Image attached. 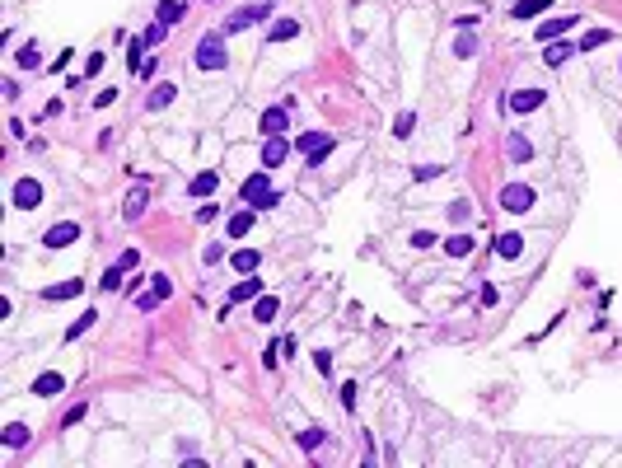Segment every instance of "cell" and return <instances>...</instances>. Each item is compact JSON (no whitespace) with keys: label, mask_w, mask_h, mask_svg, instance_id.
<instances>
[{"label":"cell","mask_w":622,"mask_h":468,"mask_svg":"<svg viewBox=\"0 0 622 468\" xmlns=\"http://www.w3.org/2000/svg\"><path fill=\"white\" fill-rule=\"evenodd\" d=\"M276 14V0H253V5H243V10H234L230 19H225V38H234V33H243V28H253V24H267Z\"/></svg>","instance_id":"cell-1"},{"label":"cell","mask_w":622,"mask_h":468,"mask_svg":"<svg viewBox=\"0 0 622 468\" xmlns=\"http://www.w3.org/2000/svg\"><path fill=\"white\" fill-rule=\"evenodd\" d=\"M197 66H202V71H225V66H230L225 33H206V38L197 43Z\"/></svg>","instance_id":"cell-2"},{"label":"cell","mask_w":622,"mask_h":468,"mask_svg":"<svg viewBox=\"0 0 622 468\" xmlns=\"http://www.w3.org/2000/svg\"><path fill=\"white\" fill-rule=\"evenodd\" d=\"M243 202H248L253 211H272L276 207V187L267 183V174H253V178L243 183Z\"/></svg>","instance_id":"cell-3"},{"label":"cell","mask_w":622,"mask_h":468,"mask_svg":"<svg viewBox=\"0 0 622 468\" xmlns=\"http://www.w3.org/2000/svg\"><path fill=\"white\" fill-rule=\"evenodd\" d=\"M295 150H304V159H309V164H318V159H328V150H337V141H333L328 131H300Z\"/></svg>","instance_id":"cell-4"},{"label":"cell","mask_w":622,"mask_h":468,"mask_svg":"<svg viewBox=\"0 0 622 468\" xmlns=\"http://www.w3.org/2000/svg\"><path fill=\"white\" fill-rule=\"evenodd\" d=\"M501 207L505 211H529L534 207V187H524V183H505V187H501Z\"/></svg>","instance_id":"cell-5"},{"label":"cell","mask_w":622,"mask_h":468,"mask_svg":"<svg viewBox=\"0 0 622 468\" xmlns=\"http://www.w3.org/2000/svg\"><path fill=\"white\" fill-rule=\"evenodd\" d=\"M575 24H580L575 14H562V19H543V24L534 28V38H538V43H557V38H562V33H571Z\"/></svg>","instance_id":"cell-6"},{"label":"cell","mask_w":622,"mask_h":468,"mask_svg":"<svg viewBox=\"0 0 622 468\" xmlns=\"http://www.w3.org/2000/svg\"><path fill=\"white\" fill-rule=\"evenodd\" d=\"M38 202H43V183L38 178H19L14 183V207L19 211H33Z\"/></svg>","instance_id":"cell-7"},{"label":"cell","mask_w":622,"mask_h":468,"mask_svg":"<svg viewBox=\"0 0 622 468\" xmlns=\"http://www.w3.org/2000/svg\"><path fill=\"white\" fill-rule=\"evenodd\" d=\"M80 239V225L75 220H61V225H52V230L43 234V248H66V244H75Z\"/></svg>","instance_id":"cell-8"},{"label":"cell","mask_w":622,"mask_h":468,"mask_svg":"<svg viewBox=\"0 0 622 468\" xmlns=\"http://www.w3.org/2000/svg\"><path fill=\"white\" fill-rule=\"evenodd\" d=\"M80 295H84V281H56V286H47L43 290V295H38V300H47V305H61V300H80Z\"/></svg>","instance_id":"cell-9"},{"label":"cell","mask_w":622,"mask_h":468,"mask_svg":"<svg viewBox=\"0 0 622 468\" xmlns=\"http://www.w3.org/2000/svg\"><path fill=\"white\" fill-rule=\"evenodd\" d=\"M145 202H150V183H136V187L127 192V207H122V215H127V220H141V215H145Z\"/></svg>","instance_id":"cell-10"},{"label":"cell","mask_w":622,"mask_h":468,"mask_svg":"<svg viewBox=\"0 0 622 468\" xmlns=\"http://www.w3.org/2000/svg\"><path fill=\"white\" fill-rule=\"evenodd\" d=\"M169 290H174V281H169V277L159 272L155 281H150V290H145V295H141L136 305H141V309H155V305H164V300H169Z\"/></svg>","instance_id":"cell-11"},{"label":"cell","mask_w":622,"mask_h":468,"mask_svg":"<svg viewBox=\"0 0 622 468\" xmlns=\"http://www.w3.org/2000/svg\"><path fill=\"white\" fill-rule=\"evenodd\" d=\"M543 104H547L543 89H515L510 94V113H534V108H543Z\"/></svg>","instance_id":"cell-12"},{"label":"cell","mask_w":622,"mask_h":468,"mask_svg":"<svg viewBox=\"0 0 622 468\" xmlns=\"http://www.w3.org/2000/svg\"><path fill=\"white\" fill-rule=\"evenodd\" d=\"M285 155H290L285 136H267V141H262V169H276V164H281Z\"/></svg>","instance_id":"cell-13"},{"label":"cell","mask_w":622,"mask_h":468,"mask_svg":"<svg viewBox=\"0 0 622 468\" xmlns=\"http://www.w3.org/2000/svg\"><path fill=\"white\" fill-rule=\"evenodd\" d=\"M174 99H178V89H174V84L164 80V84H155V89L145 94V113H164V108L174 104Z\"/></svg>","instance_id":"cell-14"},{"label":"cell","mask_w":622,"mask_h":468,"mask_svg":"<svg viewBox=\"0 0 622 468\" xmlns=\"http://www.w3.org/2000/svg\"><path fill=\"white\" fill-rule=\"evenodd\" d=\"M253 225H258V211H253V207H248V211H234L230 220H225V234H230V239H243Z\"/></svg>","instance_id":"cell-15"},{"label":"cell","mask_w":622,"mask_h":468,"mask_svg":"<svg viewBox=\"0 0 622 468\" xmlns=\"http://www.w3.org/2000/svg\"><path fill=\"white\" fill-rule=\"evenodd\" d=\"M28 441H33V431H28L24 421H10V426L0 431V445H5V449H24Z\"/></svg>","instance_id":"cell-16"},{"label":"cell","mask_w":622,"mask_h":468,"mask_svg":"<svg viewBox=\"0 0 622 468\" xmlns=\"http://www.w3.org/2000/svg\"><path fill=\"white\" fill-rule=\"evenodd\" d=\"M285 127H290V113L285 108H267L262 113V136H285Z\"/></svg>","instance_id":"cell-17"},{"label":"cell","mask_w":622,"mask_h":468,"mask_svg":"<svg viewBox=\"0 0 622 468\" xmlns=\"http://www.w3.org/2000/svg\"><path fill=\"white\" fill-rule=\"evenodd\" d=\"M230 267L239 272V277H253V272L262 267V253H258V248H239V253L230 258Z\"/></svg>","instance_id":"cell-18"},{"label":"cell","mask_w":622,"mask_h":468,"mask_svg":"<svg viewBox=\"0 0 622 468\" xmlns=\"http://www.w3.org/2000/svg\"><path fill=\"white\" fill-rule=\"evenodd\" d=\"M258 295H262V281H258V277H243V281L225 295V309H230V305H239V300H258Z\"/></svg>","instance_id":"cell-19"},{"label":"cell","mask_w":622,"mask_h":468,"mask_svg":"<svg viewBox=\"0 0 622 468\" xmlns=\"http://www.w3.org/2000/svg\"><path fill=\"white\" fill-rule=\"evenodd\" d=\"M61 389H66V375H56V370H47V375L33 379V393H38V398H56Z\"/></svg>","instance_id":"cell-20"},{"label":"cell","mask_w":622,"mask_h":468,"mask_svg":"<svg viewBox=\"0 0 622 468\" xmlns=\"http://www.w3.org/2000/svg\"><path fill=\"white\" fill-rule=\"evenodd\" d=\"M580 52V43H547V52H543V61L547 66H552V71H557V66H566L571 56Z\"/></svg>","instance_id":"cell-21"},{"label":"cell","mask_w":622,"mask_h":468,"mask_svg":"<svg viewBox=\"0 0 622 468\" xmlns=\"http://www.w3.org/2000/svg\"><path fill=\"white\" fill-rule=\"evenodd\" d=\"M290 38H300V19H276L267 28V43H290Z\"/></svg>","instance_id":"cell-22"},{"label":"cell","mask_w":622,"mask_h":468,"mask_svg":"<svg viewBox=\"0 0 622 468\" xmlns=\"http://www.w3.org/2000/svg\"><path fill=\"white\" fill-rule=\"evenodd\" d=\"M505 155L510 159H534V141L519 136V131H510V136H505Z\"/></svg>","instance_id":"cell-23"},{"label":"cell","mask_w":622,"mask_h":468,"mask_svg":"<svg viewBox=\"0 0 622 468\" xmlns=\"http://www.w3.org/2000/svg\"><path fill=\"white\" fill-rule=\"evenodd\" d=\"M215 187H220V178H215L211 169H206V174H197V178L187 183V192H192V197H202V202H206V197L215 192Z\"/></svg>","instance_id":"cell-24"},{"label":"cell","mask_w":622,"mask_h":468,"mask_svg":"<svg viewBox=\"0 0 622 468\" xmlns=\"http://www.w3.org/2000/svg\"><path fill=\"white\" fill-rule=\"evenodd\" d=\"M496 253H501V258H519V253H524V239H519L515 230H505L496 239Z\"/></svg>","instance_id":"cell-25"},{"label":"cell","mask_w":622,"mask_h":468,"mask_svg":"<svg viewBox=\"0 0 622 468\" xmlns=\"http://www.w3.org/2000/svg\"><path fill=\"white\" fill-rule=\"evenodd\" d=\"M159 24H178L182 14H187V5H182V0H159Z\"/></svg>","instance_id":"cell-26"},{"label":"cell","mask_w":622,"mask_h":468,"mask_svg":"<svg viewBox=\"0 0 622 468\" xmlns=\"http://www.w3.org/2000/svg\"><path fill=\"white\" fill-rule=\"evenodd\" d=\"M444 248H449V258H468L477 244H473V234H449V239H444Z\"/></svg>","instance_id":"cell-27"},{"label":"cell","mask_w":622,"mask_h":468,"mask_svg":"<svg viewBox=\"0 0 622 468\" xmlns=\"http://www.w3.org/2000/svg\"><path fill=\"white\" fill-rule=\"evenodd\" d=\"M543 10H552V0H515V19H534V14H543Z\"/></svg>","instance_id":"cell-28"},{"label":"cell","mask_w":622,"mask_h":468,"mask_svg":"<svg viewBox=\"0 0 622 468\" xmlns=\"http://www.w3.org/2000/svg\"><path fill=\"white\" fill-rule=\"evenodd\" d=\"M94 323H99V314H94V309H84V314H80V318H75V323H71V328H66V342H75L80 333H89V328H94Z\"/></svg>","instance_id":"cell-29"},{"label":"cell","mask_w":622,"mask_h":468,"mask_svg":"<svg viewBox=\"0 0 622 468\" xmlns=\"http://www.w3.org/2000/svg\"><path fill=\"white\" fill-rule=\"evenodd\" d=\"M253 314H258V323H272V318H276V300H272V295H258Z\"/></svg>","instance_id":"cell-30"},{"label":"cell","mask_w":622,"mask_h":468,"mask_svg":"<svg viewBox=\"0 0 622 468\" xmlns=\"http://www.w3.org/2000/svg\"><path fill=\"white\" fill-rule=\"evenodd\" d=\"M412 127H416V113H398V122H393V136H398V141H407V136H412Z\"/></svg>","instance_id":"cell-31"},{"label":"cell","mask_w":622,"mask_h":468,"mask_svg":"<svg viewBox=\"0 0 622 468\" xmlns=\"http://www.w3.org/2000/svg\"><path fill=\"white\" fill-rule=\"evenodd\" d=\"M122 277H127V267H108V272H104V290H108V295L122 290Z\"/></svg>","instance_id":"cell-32"},{"label":"cell","mask_w":622,"mask_h":468,"mask_svg":"<svg viewBox=\"0 0 622 468\" xmlns=\"http://www.w3.org/2000/svg\"><path fill=\"white\" fill-rule=\"evenodd\" d=\"M323 441H328V436H323V426H309V431L300 436V449H318Z\"/></svg>","instance_id":"cell-33"},{"label":"cell","mask_w":622,"mask_h":468,"mask_svg":"<svg viewBox=\"0 0 622 468\" xmlns=\"http://www.w3.org/2000/svg\"><path fill=\"white\" fill-rule=\"evenodd\" d=\"M608 38H613V33H608V28H595V33H590V38H580V52H595L599 43H608Z\"/></svg>","instance_id":"cell-34"},{"label":"cell","mask_w":622,"mask_h":468,"mask_svg":"<svg viewBox=\"0 0 622 468\" xmlns=\"http://www.w3.org/2000/svg\"><path fill=\"white\" fill-rule=\"evenodd\" d=\"M19 66H24V71H38V66H43V52H38V47H24V52H19Z\"/></svg>","instance_id":"cell-35"},{"label":"cell","mask_w":622,"mask_h":468,"mask_svg":"<svg viewBox=\"0 0 622 468\" xmlns=\"http://www.w3.org/2000/svg\"><path fill=\"white\" fill-rule=\"evenodd\" d=\"M164 28H169V24H159V19H155V24H150L145 33H141V38H145V47H155V43H164Z\"/></svg>","instance_id":"cell-36"},{"label":"cell","mask_w":622,"mask_h":468,"mask_svg":"<svg viewBox=\"0 0 622 468\" xmlns=\"http://www.w3.org/2000/svg\"><path fill=\"white\" fill-rule=\"evenodd\" d=\"M454 52H459V56H477V38H473V33H464V38L454 43Z\"/></svg>","instance_id":"cell-37"},{"label":"cell","mask_w":622,"mask_h":468,"mask_svg":"<svg viewBox=\"0 0 622 468\" xmlns=\"http://www.w3.org/2000/svg\"><path fill=\"white\" fill-rule=\"evenodd\" d=\"M141 52H145V38H131V71H136V75H141Z\"/></svg>","instance_id":"cell-38"},{"label":"cell","mask_w":622,"mask_h":468,"mask_svg":"<svg viewBox=\"0 0 622 468\" xmlns=\"http://www.w3.org/2000/svg\"><path fill=\"white\" fill-rule=\"evenodd\" d=\"M313 365H318V375H333V351H313Z\"/></svg>","instance_id":"cell-39"},{"label":"cell","mask_w":622,"mask_h":468,"mask_svg":"<svg viewBox=\"0 0 622 468\" xmlns=\"http://www.w3.org/2000/svg\"><path fill=\"white\" fill-rule=\"evenodd\" d=\"M84 412H89V408H84V403H75V408H71V412L61 417V426H75V421H84Z\"/></svg>","instance_id":"cell-40"},{"label":"cell","mask_w":622,"mask_h":468,"mask_svg":"<svg viewBox=\"0 0 622 468\" xmlns=\"http://www.w3.org/2000/svg\"><path fill=\"white\" fill-rule=\"evenodd\" d=\"M99 71H104V52H94L89 61H84V80H89V75H99Z\"/></svg>","instance_id":"cell-41"},{"label":"cell","mask_w":622,"mask_h":468,"mask_svg":"<svg viewBox=\"0 0 622 468\" xmlns=\"http://www.w3.org/2000/svg\"><path fill=\"white\" fill-rule=\"evenodd\" d=\"M431 244H435V234H431V230H416L412 234V248H431Z\"/></svg>","instance_id":"cell-42"},{"label":"cell","mask_w":622,"mask_h":468,"mask_svg":"<svg viewBox=\"0 0 622 468\" xmlns=\"http://www.w3.org/2000/svg\"><path fill=\"white\" fill-rule=\"evenodd\" d=\"M202 258H206V262H211V267H215V262L225 258V244H206V253H202Z\"/></svg>","instance_id":"cell-43"},{"label":"cell","mask_w":622,"mask_h":468,"mask_svg":"<svg viewBox=\"0 0 622 468\" xmlns=\"http://www.w3.org/2000/svg\"><path fill=\"white\" fill-rule=\"evenodd\" d=\"M112 104H117V89H104V94L94 99V108H112Z\"/></svg>","instance_id":"cell-44"},{"label":"cell","mask_w":622,"mask_h":468,"mask_svg":"<svg viewBox=\"0 0 622 468\" xmlns=\"http://www.w3.org/2000/svg\"><path fill=\"white\" fill-rule=\"evenodd\" d=\"M136 262H141V253H136V248H127V253H122V258H117V267H127V272H131V267H136Z\"/></svg>","instance_id":"cell-45"},{"label":"cell","mask_w":622,"mask_h":468,"mask_svg":"<svg viewBox=\"0 0 622 468\" xmlns=\"http://www.w3.org/2000/svg\"><path fill=\"white\" fill-rule=\"evenodd\" d=\"M281 361V342H272V347H267V356H262V365H276Z\"/></svg>","instance_id":"cell-46"},{"label":"cell","mask_w":622,"mask_h":468,"mask_svg":"<svg viewBox=\"0 0 622 468\" xmlns=\"http://www.w3.org/2000/svg\"><path fill=\"white\" fill-rule=\"evenodd\" d=\"M449 220H468V202H454V207H449Z\"/></svg>","instance_id":"cell-47"}]
</instances>
